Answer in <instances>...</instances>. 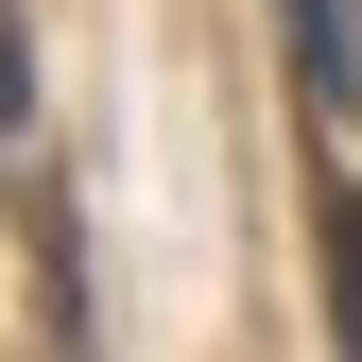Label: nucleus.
I'll return each mask as SVG.
<instances>
[{"instance_id": "obj_1", "label": "nucleus", "mask_w": 362, "mask_h": 362, "mask_svg": "<svg viewBox=\"0 0 362 362\" xmlns=\"http://www.w3.org/2000/svg\"><path fill=\"white\" fill-rule=\"evenodd\" d=\"M276 35H293L310 121H328V139H345V173H362V18H345V0H276Z\"/></svg>"}, {"instance_id": "obj_2", "label": "nucleus", "mask_w": 362, "mask_h": 362, "mask_svg": "<svg viewBox=\"0 0 362 362\" xmlns=\"http://www.w3.org/2000/svg\"><path fill=\"white\" fill-rule=\"evenodd\" d=\"M328 345L362 362V173L328 190Z\"/></svg>"}, {"instance_id": "obj_3", "label": "nucleus", "mask_w": 362, "mask_h": 362, "mask_svg": "<svg viewBox=\"0 0 362 362\" xmlns=\"http://www.w3.org/2000/svg\"><path fill=\"white\" fill-rule=\"evenodd\" d=\"M18 104H35V69H18V18H0V139H18Z\"/></svg>"}]
</instances>
